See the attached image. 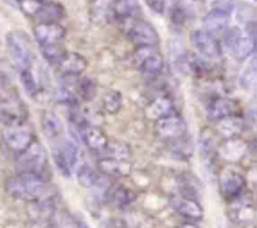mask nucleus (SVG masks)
<instances>
[{"label": "nucleus", "mask_w": 257, "mask_h": 228, "mask_svg": "<svg viewBox=\"0 0 257 228\" xmlns=\"http://www.w3.org/2000/svg\"><path fill=\"white\" fill-rule=\"evenodd\" d=\"M48 185L49 182L28 173H18L8 178L5 182L7 192L13 198L30 203L49 198Z\"/></svg>", "instance_id": "obj_1"}, {"label": "nucleus", "mask_w": 257, "mask_h": 228, "mask_svg": "<svg viewBox=\"0 0 257 228\" xmlns=\"http://www.w3.org/2000/svg\"><path fill=\"white\" fill-rule=\"evenodd\" d=\"M17 168L18 173H28V174L37 175L47 182L50 180L47 150L42 143L35 139L24 152L18 154Z\"/></svg>", "instance_id": "obj_2"}, {"label": "nucleus", "mask_w": 257, "mask_h": 228, "mask_svg": "<svg viewBox=\"0 0 257 228\" xmlns=\"http://www.w3.org/2000/svg\"><path fill=\"white\" fill-rule=\"evenodd\" d=\"M120 23L125 37L137 48L157 47L160 44L158 32L150 22H146L141 18H132L120 20Z\"/></svg>", "instance_id": "obj_3"}, {"label": "nucleus", "mask_w": 257, "mask_h": 228, "mask_svg": "<svg viewBox=\"0 0 257 228\" xmlns=\"http://www.w3.org/2000/svg\"><path fill=\"white\" fill-rule=\"evenodd\" d=\"M7 50L10 60L19 72L32 67L33 55L28 35L23 32H10L5 38Z\"/></svg>", "instance_id": "obj_4"}, {"label": "nucleus", "mask_w": 257, "mask_h": 228, "mask_svg": "<svg viewBox=\"0 0 257 228\" xmlns=\"http://www.w3.org/2000/svg\"><path fill=\"white\" fill-rule=\"evenodd\" d=\"M218 185L222 197L227 202L237 199L247 189V180L245 175L232 165H225L218 174Z\"/></svg>", "instance_id": "obj_5"}, {"label": "nucleus", "mask_w": 257, "mask_h": 228, "mask_svg": "<svg viewBox=\"0 0 257 228\" xmlns=\"http://www.w3.org/2000/svg\"><path fill=\"white\" fill-rule=\"evenodd\" d=\"M133 63L142 74L157 77L165 68V58L157 47L137 48L133 54Z\"/></svg>", "instance_id": "obj_6"}, {"label": "nucleus", "mask_w": 257, "mask_h": 228, "mask_svg": "<svg viewBox=\"0 0 257 228\" xmlns=\"http://www.w3.org/2000/svg\"><path fill=\"white\" fill-rule=\"evenodd\" d=\"M34 133L27 123H18V124L5 125L3 129V140L5 145L14 153L20 154L24 152L34 140Z\"/></svg>", "instance_id": "obj_7"}, {"label": "nucleus", "mask_w": 257, "mask_h": 228, "mask_svg": "<svg viewBox=\"0 0 257 228\" xmlns=\"http://www.w3.org/2000/svg\"><path fill=\"white\" fill-rule=\"evenodd\" d=\"M227 214L230 218L231 223L237 227H248V225L255 223L256 218V208L255 203L251 198L246 195H241L237 199L228 202Z\"/></svg>", "instance_id": "obj_8"}, {"label": "nucleus", "mask_w": 257, "mask_h": 228, "mask_svg": "<svg viewBox=\"0 0 257 228\" xmlns=\"http://www.w3.org/2000/svg\"><path fill=\"white\" fill-rule=\"evenodd\" d=\"M155 132L161 139L167 143L187 135V123L178 113L155 122Z\"/></svg>", "instance_id": "obj_9"}, {"label": "nucleus", "mask_w": 257, "mask_h": 228, "mask_svg": "<svg viewBox=\"0 0 257 228\" xmlns=\"http://www.w3.org/2000/svg\"><path fill=\"white\" fill-rule=\"evenodd\" d=\"M191 42L198 54L205 59L215 60L222 57V44L216 37L203 29H197L191 34Z\"/></svg>", "instance_id": "obj_10"}, {"label": "nucleus", "mask_w": 257, "mask_h": 228, "mask_svg": "<svg viewBox=\"0 0 257 228\" xmlns=\"http://www.w3.org/2000/svg\"><path fill=\"white\" fill-rule=\"evenodd\" d=\"M231 9L232 8L228 5V7H216L210 10L202 19L203 30L216 38L217 35H222L230 28Z\"/></svg>", "instance_id": "obj_11"}, {"label": "nucleus", "mask_w": 257, "mask_h": 228, "mask_svg": "<svg viewBox=\"0 0 257 228\" xmlns=\"http://www.w3.org/2000/svg\"><path fill=\"white\" fill-rule=\"evenodd\" d=\"M170 204L177 214L191 222H198L203 218V208L196 198L173 194L170 198Z\"/></svg>", "instance_id": "obj_12"}, {"label": "nucleus", "mask_w": 257, "mask_h": 228, "mask_svg": "<svg viewBox=\"0 0 257 228\" xmlns=\"http://www.w3.org/2000/svg\"><path fill=\"white\" fill-rule=\"evenodd\" d=\"M34 38L39 47L53 44H63L67 30L60 23H38L33 28Z\"/></svg>", "instance_id": "obj_13"}, {"label": "nucleus", "mask_w": 257, "mask_h": 228, "mask_svg": "<svg viewBox=\"0 0 257 228\" xmlns=\"http://www.w3.org/2000/svg\"><path fill=\"white\" fill-rule=\"evenodd\" d=\"M236 114H240V103L233 98L216 97L208 103L207 115L211 120L217 122Z\"/></svg>", "instance_id": "obj_14"}, {"label": "nucleus", "mask_w": 257, "mask_h": 228, "mask_svg": "<svg viewBox=\"0 0 257 228\" xmlns=\"http://www.w3.org/2000/svg\"><path fill=\"white\" fill-rule=\"evenodd\" d=\"M256 48V28L255 22H248L246 24V32L242 33L240 39L236 42L232 49L230 50L231 54L238 60H246L251 58L255 53Z\"/></svg>", "instance_id": "obj_15"}, {"label": "nucleus", "mask_w": 257, "mask_h": 228, "mask_svg": "<svg viewBox=\"0 0 257 228\" xmlns=\"http://www.w3.org/2000/svg\"><path fill=\"white\" fill-rule=\"evenodd\" d=\"M27 108L22 100L17 98H10L7 102L0 104V122L4 125L24 123L27 118Z\"/></svg>", "instance_id": "obj_16"}, {"label": "nucleus", "mask_w": 257, "mask_h": 228, "mask_svg": "<svg viewBox=\"0 0 257 228\" xmlns=\"http://www.w3.org/2000/svg\"><path fill=\"white\" fill-rule=\"evenodd\" d=\"M42 130L48 142L59 145L65 137V128L60 118L53 112H44L42 115Z\"/></svg>", "instance_id": "obj_17"}, {"label": "nucleus", "mask_w": 257, "mask_h": 228, "mask_svg": "<svg viewBox=\"0 0 257 228\" xmlns=\"http://www.w3.org/2000/svg\"><path fill=\"white\" fill-rule=\"evenodd\" d=\"M176 113H177V109H176L175 102L168 95H160V97L155 98L148 103L145 109L146 117L153 122H157V120L170 117Z\"/></svg>", "instance_id": "obj_18"}, {"label": "nucleus", "mask_w": 257, "mask_h": 228, "mask_svg": "<svg viewBox=\"0 0 257 228\" xmlns=\"http://www.w3.org/2000/svg\"><path fill=\"white\" fill-rule=\"evenodd\" d=\"M246 127H247V124H246L245 118L241 114H236L217 120L216 122V133L225 140L235 139V138L241 137Z\"/></svg>", "instance_id": "obj_19"}, {"label": "nucleus", "mask_w": 257, "mask_h": 228, "mask_svg": "<svg viewBox=\"0 0 257 228\" xmlns=\"http://www.w3.org/2000/svg\"><path fill=\"white\" fill-rule=\"evenodd\" d=\"M79 135L85 147L89 148L95 154L108 145V137L99 125H85L79 128Z\"/></svg>", "instance_id": "obj_20"}, {"label": "nucleus", "mask_w": 257, "mask_h": 228, "mask_svg": "<svg viewBox=\"0 0 257 228\" xmlns=\"http://www.w3.org/2000/svg\"><path fill=\"white\" fill-rule=\"evenodd\" d=\"M248 145L241 138L226 139L220 147H217V157H221L228 163H236L246 155Z\"/></svg>", "instance_id": "obj_21"}, {"label": "nucleus", "mask_w": 257, "mask_h": 228, "mask_svg": "<svg viewBox=\"0 0 257 228\" xmlns=\"http://www.w3.org/2000/svg\"><path fill=\"white\" fill-rule=\"evenodd\" d=\"M87 67L88 60L82 54L75 52H67L57 68L65 77H78L84 73Z\"/></svg>", "instance_id": "obj_22"}, {"label": "nucleus", "mask_w": 257, "mask_h": 228, "mask_svg": "<svg viewBox=\"0 0 257 228\" xmlns=\"http://www.w3.org/2000/svg\"><path fill=\"white\" fill-rule=\"evenodd\" d=\"M208 63H206L202 58L192 54V53H185L181 55L177 60V67L185 75H203L208 72Z\"/></svg>", "instance_id": "obj_23"}, {"label": "nucleus", "mask_w": 257, "mask_h": 228, "mask_svg": "<svg viewBox=\"0 0 257 228\" xmlns=\"http://www.w3.org/2000/svg\"><path fill=\"white\" fill-rule=\"evenodd\" d=\"M98 170L107 177H127L132 172V164L128 160L100 158L98 159Z\"/></svg>", "instance_id": "obj_24"}, {"label": "nucleus", "mask_w": 257, "mask_h": 228, "mask_svg": "<svg viewBox=\"0 0 257 228\" xmlns=\"http://www.w3.org/2000/svg\"><path fill=\"white\" fill-rule=\"evenodd\" d=\"M105 178L103 173L88 164H82L77 169V179L84 188H105Z\"/></svg>", "instance_id": "obj_25"}, {"label": "nucleus", "mask_w": 257, "mask_h": 228, "mask_svg": "<svg viewBox=\"0 0 257 228\" xmlns=\"http://www.w3.org/2000/svg\"><path fill=\"white\" fill-rule=\"evenodd\" d=\"M200 154L206 165H212L217 158V144L215 142V133L208 128L201 132L200 140H198Z\"/></svg>", "instance_id": "obj_26"}, {"label": "nucleus", "mask_w": 257, "mask_h": 228, "mask_svg": "<svg viewBox=\"0 0 257 228\" xmlns=\"http://www.w3.org/2000/svg\"><path fill=\"white\" fill-rule=\"evenodd\" d=\"M113 17L119 20L138 18L141 14V4L138 0H112Z\"/></svg>", "instance_id": "obj_27"}, {"label": "nucleus", "mask_w": 257, "mask_h": 228, "mask_svg": "<svg viewBox=\"0 0 257 228\" xmlns=\"http://www.w3.org/2000/svg\"><path fill=\"white\" fill-rule=\"evenodd\" d=\"M108 199L118 209H127L136 199V193L132 189L123 185L109 188L107 192Z\"/></svg>", "instance_id": "obj_28"}, {"label": "nucleus", "mask_w": 257, "mask_h": 228, "mask_svg": "<svg viewBox=\"0 0 257 228\" xmlns=\"http://www.w3.org/2000/svg\"><path fill=\"white\" fill-rule=\"evenodd\" d=\"M92 20L97 24H107L112 20V0H95L90 9Z\"/></svg>", "instance_id": "obj_29"}, {"label": "nucleus", "mask_w": 257, "mask_h": 228, "mask_svg": "<svg viewBox=\"0 0 257 228\" xmlns=\"http://www.w3.org/2000/svg\"><path fill=\"white\" fill-rule=\"evenodd\" d=\"M123 105V97L119 90L109 89L102 95L100 98V107L103 112L108 113L110 115H114L119 113Z\"/></svg>", "instance_id": "obj_30"}, {"label": "nucleus", "mask_w": 257, "mask_h": 228, "mask_svg": "<svg viewBox=\"0 0 257 228\" xmlns=\"http://www.w3.org/2000/svg\"><path fill=\"white\" fill-rule=\"evenodd\" d=\"M65 17L64 8L54 2H44L42 10L38 14L39 23H59Z\"/></svg>", "instance_id": "obj_31"}, {"label": "nucleus", "mask_w": 257, "mask_h": 228, "mask_svg": "<svg viewBox=\"0 0 257 228\" xmlns=\"http://www.w3.org/2000/svg\"><path fill=\"white\" fill-rule=\"evenodd\" d=\"M100 158H112V159H119V160H128L132 155V150H131L130 145L125 143H113L109 144L108 143L107 147L99 153H97Z\"/></svg>", "instance_id": "obj_32"}, {"label": "nucleus", "mask_w": 257, "mask_h": 228, "mask_svg": "<svg viewBox=\"0 0 257 228\" xmlns=\"http://www.w3.org/2000/svg\"><path fill=\"white\" fill-rule=\"evenodd\" d=\"M20 80H22L24 90L30 97H37V95H39L40 90H42V85H40V82L38 80V78L35 77L33 67L20 72Z\"/></svg>", "instance_id": "obj_33"}, {"label": "nucleus", "mask_w": 257, "mask_h": 228, "mask_svg": "<svg viewBox=\"0 0 257 228\" xmlns=\"http://www.w3.org/2000/svg\"><path fill=\"white\" fill-rule=\"evenodd\" d=\"M40 52H42V55L45 59V62L49 65H53V67H58L60 60L67 54V50L63 47V44H53L42 47L40 48Z\"/></svg>", "instance_id": "obj_34"}, {"label": "nucleus", "mask_w": 257, "mask_h": 228, "mask_svg": "<svg viewBox=\"0 0 257 228\" xmlns=\"http://www.w3.org/2000/svg\"><path fill=\"white\" fill-rule=\"evenodd\" d=\"M125 228H152V220L147 214L142 212H130L124 219Z\"/></svg>", "instance_id": "obj_35"}, {"label": "nucleus", "mask_w": 257, "mask_h": 228, "mask_svg": "<svg viewBox=\"0 0 257 228\" xmlns=\"http://www.w3.org/2000/svg\"><path fill=\"white\" fill-rule=\"evenodd\" d=\"M168 144H171L173 154H177L180 158L187 159V158L192 157L193 143L191 139L187 140V135H185V137L180 138L177 140H173V142H170Z\"/></svg>", "instance_id": "obj_36"}, {"label": "nucleus", "mask_w": 257, "mask_h": 228, "mask_svg": "<svg viewBox=\"0 0 257 228\" xmlns=\"http://www.w3.org/2000/svg\"><path fill=\"white\" fill-rule=\"evenodd\" d=\"M97 94V84L89 78H83L78 82L77 85V97L83 99L84 102H90L94 99Z\"/></svg>", "instance_id": "obj_37"}, {"label": "nucleus", "mask_w": 257, "mask_h": 228, "mask_svg": "<svg viewBox=\"0 0 257 228\" xmlns=\"http://www.w3.org/2000/svg\"><path fill=\"white\" fill-rule=\"evenodd\" d=\"M241 85L245 88H252L255 87L256 83V58L255 55L251 57V59L248 60L247 65L245 67V69L241 73Z\"/></svg>", "instance_id": "obj_38"}, {"label": "nucleus", "mask_w": 257, "mask_h": 228, "mask_svg": "<svg viewBox=\"0 0 257 228\" xmlns=\"http://www.w3.org/2000/svg\"><path fill=\"white\" fill-rule=\"evenodd\" d=\"M20 10L24 13L27 17L37 18L38 14L42 10L44 2H39V0H18Z\"/></svg>", "instance_id": "obj_39"}, {"label": "nucleus", "mask_w": 257, "mask_h": 228, "mask_svg": "<svg viewBox=\"0 0 257 228\" xmlns=\"http://www.w3.org/2000/svg\"><path fill=\"white\" fill-rule=\"evenodd\" d=\"M55 99L60 103V104L69 105V107H78V97L72 92V90L67 89V88H59L55 92Z\"/></svg>", "instance_id": "obj_40"}, {"label": "nucleus", "mask_w": 257, "mask_h": 228, "mask_svg": "<svg viewBox=\"0 0 257 228\" xmlns=\"http://www.w3.org/2000/svg\"><path fill=\"white\" fill-rule=\"evenodd\" d=\"M49 228H78V224L77 220H74L73 218L65 217V215L55 217L54 214L49 220Z\"/></svg>", "instance_id": "obj_41"}, {"label": "nucleus", "mask_w": 257, "mask_h": 228, "mask_svg": "<svg viewBox=\"0 0 257 228\" xmlns=\"http://www.w3.org/2000/svg\"><path fill=\"white\" fill-rule=\"evenodd\" d=\"M147 7L156 14H165L166 12V0H145Z\"/></svg>", "instance_id": "obj_42"}, {"label": "nucleus", "mask_w": 257, "mask_h": 228, "mask_svg": "<svg viewBox=\"0 0 257 228\" xmlns=\"http://www.w3.org/2000/svg\"><path fill=\"white\" fill-rule=\"evenodd\" d=\"M102 228H125V225L122 219L110 218V219H107L104 223H103Z\"/></svg>", "instance_id": "obj_43"}, {"label": "nucleus", "mask_w": 257, "mask_h": 228, "mask_svg": "<svg viewBox=\"0 0 257 228\" xmlns=\"http://www.w3.org/2000/svg\"><path fill=\"white\" fill-rule=\"evenodd\" d=\"M177 228H201L196 222H191V220H186V222L181 223Z\"/></svg>", "instance_id": "obj_44"}, {"label": "nucleus", "mask_w": 257, "mask_h": 228, "mask_svg": "<svg viewBox=\"0 0 257 228\" xmlns=\"http://www.w3.org/2000/svg\"><path fill=\"white\" fill-rule=\"evenodd\" d=\"M77 224H78V228H89V225H88L85 222H83V220H77Z\"/></svg>", "instance_id": "obj_45"}, {"label": "nucleus", "mask_w": 257, "mask_h": 228, "mask_svg": "<svg viewBox=\"0 0 257 228\" xmlns=\"http://www.w3.org/2000/svg\"><path fill=\"white\" fill-rule=\"evenodd\" d=\"M220 228H236V227L233 224H225V223H223V224H220Z\"/></svg>", "instance_id": "obj_46"}, {"label": "nucleus", "mask_w": 257, "mask_h": 228, "mask_svg": "<svg viewBox=\"0 0 257 228\" xmlns=\"http://www.w3.org/2000/svg\"><path fill=\"white\" fill-rule=\"evenodd\" d=\"M0 104H2V98H0Z\"/></svg>", "instance_id": "obj_47"}, {"label": "nucleus", "mask_w": 257, "mask_h": 228, "mask_svg": "<svg viewBox=\"0 0 257 228\" xmlns=\"http://www.w3.org/2000/svg\"><path fill=\"white\" fill-rule=\"evenodd\" d=\"M39 2H45V0H39Z\"/></svg>", "instance_id": "obj_48"}, {"label": "nucleus", "mask_w": 257, "mask_h": 228, "mask_svg": "<svg viewBox=\"0 0 257 228\" xmlns=\"http://www.w3.org/2000/svg\"><path fill=\"white\" fill-rule=\"evenodd\" d=\"M5 2H9V0H5Z\"/></svg>", "instance_id": "obj_49"}]
</instances>
